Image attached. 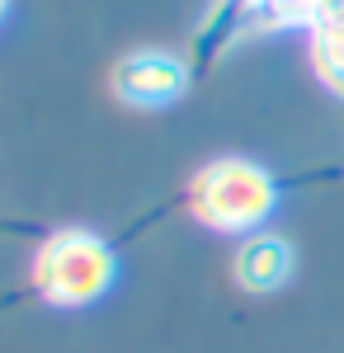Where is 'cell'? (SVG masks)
Instances as JSON below:
<instances>
[{"label": "cell", "instance_id": "6da1fadb", "mask_svg": "<svg viewBox=\"0 0 344 353\" xmlns=\"http://www.w3.org/2000/svg\"><path fill=\"white\" fill-rule=\"evenodd\" d=\"M113 273H118V259H113L104 236H95L85 226H61L38 241L28 278H33V292L48 306L80 311L113 288Z\"/></svg>", "mask_w": 344, "mask_h": 353}, {"label": "cell", "instance_id": "7a4b0ae2", "mask_svg": "<svg viewBox=\"0 0 344 353\" xmlns=\"http://www.w3.org/2000/svg\"><path fill=\"white\" fill-rule=\"evenodd\" d=\"M189 212L193 221H203L212 231H227V236H250L260 221H269L278 189H274V174L260 170L245 156H222L208 161L193 179H189Z\"/></svg>", "mask_w": 344, "mask_h": 353}, {"label": "cell", "instance_id": "3957f363", "mask_svg": "<svg viewBox=\"0 0 344 353\" xmlns=\"http://www.w3.org/2000/svg\"><path fill=\"white\" fill-rule=\"evenodd\" d=\"M113 94L133 109H160V104H175L189 85V71L180 57L170 52H128L113 66Z\"/></svg>", "mask_w": 344, "mask_h": 353}, {"label": "cell", "instance_id": "277c9868", "mask_svg": "<svg viewBox=\"0 0 344 353\" xmlns=\"http://www.w3.org/2000/svg\"><path fill=\"white\" fill-rule=\"evenodd\" d=\"M231 278L245 292H274L292 278V245L274 231H250L231 254Z\"/></svg>", "mask_w": 344, "mask_h": 353}, {"label": "cell", "instance_id": "5b68a950", "mask_svg": "<svg viewBox=\"0 0 344 353\" xmlns=\"http://www.w3.org/2000/svg\"><path fill=\"white\" fill-rule=\"evenodd\" d=\"M316 66L330 85H344V24L325 28L316 38Z\"/></svg>", "mask_w": 344, "mask_h": 353}, {"label": "cell", "instance_id": "8992f818", "mask_svg": "<svg viewBox=\"0 0 344 353\" xmlns=\"http://www.w3.org/2000/svg\"><path fill=\"white\" fill-rule=\"evenodd\" d=\"M5 10H10V0H0V19H5Z\"/></svg>", "mask_w": 344, "mask_h": 353}]
</instances>
